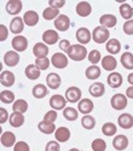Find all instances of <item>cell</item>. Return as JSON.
<instances>
[{
    "label": "cell",
    "instance_id": "obj_1",
    "mask_svg": "<svg viewBox=\"0 0 133 151\" xmlns=\"http://www.w3.org/2000/svg\"><path fill=\"white\" fill-rule=\"evenodd\" d=\"M66 54H68V58L71 59L73 61H82L86 56H88L87 49L85 48V45H81V44L71 45Z\"/></svg>",
    "mask_w": 133,
    "mask_h": 151
},
{
    "label": "cell",
    "instance_id": "obj_2",
    "mask_svg": "<svg viewBox=\"0 0 133 151\" xmlns=\"http://www.w3.org/2000/svg\"><path fill=\"white\" fill-rule=\"evenodd\" d=\"M109 37H110V32L108 28L103 27V26H98L93 29L92 33V38L93 40L96 42L97 44H103V43H107L109 40Z\"/></svg>",
    "mask_w": 133,
    "mask_h": 151
},
{
    "label": "cell",
    "instance_id": "obj_3",
    "mask_svg": "<svg viewBox=\"0 0 133 151\" xmlns=\"http://www.w3.org/2000/svg\"><path fill=\"white\" fill-rule=\"evenodd\" d=\"M110 104L114 110H123L127 107V96L123 95V94L117 93L115 95H112Z\"/></svg>",
    "mask_w": 133,
    "mask_h": 151
},
{
    "label": "cell",
    "instance_id": "obj_4",
    "mask_svg": "<svg viewBox=\"0 0 133 151\" xmlns=\"http://www.w3.org/2000/svg\"><path fill=\"white\" fill-rule=\"evenodd\" d=\"M51 63L53 65V67L63 70L68 66V58L63 52H56L51 58Z\"/></svg>",
    "mask_w": 133,
    "mask_h": 151
},
{
    "label": "cell",
    "instance_id": "obj_5",
    "mask_svg": "<svg viewBox=\"0 0 133 151\" xmlns=\"http://www.w3.org/2000/svg\"><path fill=\"white\" fill-rule=\"evenodd\" d=\"M20 55H18L17 51L15 50H10V51H6L4 55V63L8 67H15L20 63Z\"/></svg>",
    "mask_w": 133,
    "mask_h": 151
},
{
    "label": "cell",
    "instance_id": "obj_6",
    "mask_svg": "<svg viewBox=\"0 0 133 151\" xmlns=\"http://www.w3.org/2000/svg\"><path fill=\"white\" fill-rule=\"evenodd\" d=\"M82 93L78 87H70L65 90V99L69 102H79L81 100Z\"/></svg>",
    "mask_w": 133,
    "mask_h": 151
},
{
    "label": "cell",
    "instance_id": "obj_7",
    "mask_svg": "<svg viewBox=\"0 0 133 151\" xmlns=\"http://www.w3.org/2000/svg\"><path fill=\"white\" fill-rule=\"evenodd\" d=\"M66 105V99L59 94H56L50 99V106L52 107V110L58 111V110H64Z\"/></svg>",
    "mask_w": 133,
    "mask_h": 151
},
{
    "label": "cell",
    "instance_id": "obj_8",
    "mask_svg": "<svg viewBox=\"0 0 133 151\" xmlns=\"http://www.w3.org/2000/svg\"><path fill=\"white\" fill-rule=\"evenodd\" d=\"M11 44H12V48L15 49V51L21 52L28 48V39L23 35H16L12 39Z\"/></svg>",
    "mask_w": 133,
    "mask_h": 151
},
{
    "label": "cell",
    "instance_id": "obj_9",
    "mask_svg": "<svg viewBox=\"0 0 133 151\" xmlns=\"http://www.w3.org/2000/svg\"><path fill=\"white\" fill-rule=\"evenodd\" d=\"M91 38H92V33L86 27H81L76 31V39H78L79 44H81V45L88 44L91 42Z\"/></svg>",
    "mask_w": 133,
    "mask_h": 151
},
{
    "label": "cell",
    "instance_id": "obj_10",
    "mask_svg": "<svg viewBox=\"0 0 133 151\" xmlns=\"http://www.w3.org/2000/svg\"><path fill=\"white\" fill-rule=\"evenodd\" d=\"M69 27H70V20H69L68 16L59 15L54 20V28L56 29H58L61 32H65V31L69 29Z\"/></svg>",
    "mask_w": 133,
    "mask_h": 151
},
{
    "label": "cell",
    "instance_id": "obj_11",
    "mask_svg": "<svg viewBox=\"0 0 133 151\" xmlns=\"http://www.w3.org/2000/svg\"><path fill=\"white\" fill-rule=\"evenodd\" d=\"M22 7L21 0H8L6 3V12L8 15H18L22 11Z\"/></svg>",
    "mask_w": 133,
    "mask_h": 151
},
{
    "label": "cell",
    "instance_id": "obj_12",
    "mask_svg": "<svg viewBox=\"0 0 133 151\" xmlns=\"http://www.w3.org/2000/svg\"><path fill=\"white\" fill-rule=\"evenodd\" d=\"M107 82H108V84L110 86V88L117 89V88H120V87L122 86L123 79H122V76H121L119 72H111V73L108 76Z\"/></svg>",
    "mask_w": 133,
    "mask_h": 151
},
{
    "label": "cell",
    "instance_id": "obj_13",
    "mask_svg": "<svg viewBox=\"0 0 133 151\" xmlns=\"http://www.w3.org/2000/svg\"><path fill=\"white\" fill-rule=\"evenodd\" d=\"M42 40L46 45H53L59 40V35L54 29H47L42 34Z\"/></svg>",
    "mask_w": 133,
    "mask_h": 151
},
{
    "label": "cell",
    "instance_id": "obj_14",
    "mask_svg": "<svg viewBox=\"0 0 133 151\" xmlns=\"http://www.w3.org/2000/svg\"><path fill=\"white\" fill-rule=\"evenodd\" d=\"M88 91L93 98H100L104 95V93H105V87H104V84L100 82H94L93 84L90 86Z\"/></svg>",
    "mask_w": 133,
    "mask_h": 151
},
{
    "label": "cell",
    "instance_id": "obj_15",
    "mask_svg": "<svg viewBox=\"0 0 133 151\" xmlns=\"http://www.w3.org/2000/svg\"><path fill=\"white\" fill-rule=\"evenodd\" d=\"M0 83L3 87L10 88L15 84V74L11 71H3L0 76Z\"/></svg>",
    "mask_w": 133,
    "mask_h": 151
},
{
    "label": "cell",
    "instance_id": "obj_16",
    "mask_svg": "<svg viewBox=\"0 0 133 151\" xmlns=\"http://www.w3.org/2000/svg\"><path fill=\"white\" fill-rule=\"evenodd\" d=\"M112 146L115 150L117 151H122L125 150L127 146H128V138L123 134H120V135H116L112 140Z\"/></svg>",
    "mask_w": 133,
    "mask_h": 151
},
{
    "label": "cell",
    "instance_id": "obj_17",
    "mask_svg": "<svg viewBox=\"0 0 133 151\" xmlns=\"http://www.w3.org/2000/svg\"><path fill=\"white\" fill-rule=\"evenodd\" d=\"M49 46H47L45 43H36L33 48V54L34 56H36L37 59H41V58H47L49 55Z\"/></svg>",
    "mask_w": 133,
    "mask_h": 151
},
{
    "label": "cell",
    "instance_id": "obj_18",
    "mask_svg": "<svg viewBox=\"0 0 133 151\" xmlns=\"http://www.w3.org/2000/svg\"><path fill=\"white\" fill-rule=\"evenodd\" d=\"M54 138L58 143H65L70 139V130L66 127H59L54 132Z\"/></svg>",
    "mask_w": 133,
    "mask_h": 151
},
{
    "label": "cell",
    "instance_id": "obj_19",
    "mask_svg": "<svg viewBox=\"0 0 133 151\" xmlns=\"http://www.w3.org/2000/svg\"><path fill=\"white\" fill-rule=\"evenodd\" d=\"M61 83H62V79L59 77V74L57 73H50L47 74L46 77V84L47 87H49L50 89H58L61 87Z\"/></svg>",
    "mask_w": 133,
    "mask_h": 151
},
{
    "label": "cell",
    "instance_id": "obj_20",
    "mask_svg": "<svg viewBox=\"0 0 133 151\" xmlns=\"http://www.w3.org/2000/svg\"><path fill=\"white\" fill-rule=\"evenodd\" d=\"M117 123L123 129H129L133 127V116L131 113H122L117 118Z\"/></svg>",
    "mask_w": 133,
    "mask_h": 151
},
{
    "label": "cell",
    "instance_id": "obj_21",
    "mask_svg": "<svg viewBox=\"0 0 133 151\" xmlns=\"http://www.w3.org/2000/svg\"><path fill=\"white\" fill-rule=\"evenodd\" d=\"M23 21H24L25 26L34 27L35 24H37V22H39V15H37V12H35L33 10H29L23 15Z\"/></svg>",
    "mask_w": 133,
    "mask_h": 151
},
{
    "label": "cell",
    "instance_id": "obj_22",
    "mask_svg": "<svg viewBox=\"0 0 133 151\" xmlns=\"http://www.w3.org/2000/svg\"><path fill=\"white\" fill-rule=\"evenodd\" d=\"M24 29V21L23 18L16 16L15 18H12V21L10 23V31L13 33V34H20L22 33Z\"/></svg>",
    "mask_w": 133,
    "mask_h": 151
},
{
    "label": "cell",
    "instance_id": "obj_23",
    "mask_svg": "<svg viewBox=\"0 0 133 151\" xmlns=\"http://www.w3.org/2000/svg\"><path fill=\"white\" fill-rule=\"evenodd\" d=\"M99 23L100 26L103 27H105V28H112V27H115L116 23H117V18L111 15V14H105V15H103L100 16L99 18Z\"/></svg>",
    "mask_w": 133,
    "mask_h": 151
},
{
    "label": "cell",
    "instance_id": "obj_24",
    "mask_svg": "<svg viewBox=\"0 0 133 151\" xmlns=\"http://www.w3.org/2000/svg\"><path fill=\"white\" fill-rule=\"evenodd\" d=\"M92 12V6L88 1H80L76 5V14L80 17H87Z\"/></svg>",
    "mask_w": 133,
    "mask_h": 151
},
{
    "label": "cell",
    "instance_id": "obj_25",
    "mask_svg": "<svg viewBox=\"0 0 133 151\" xmlns=\"http://www.w3.org/2000/svg\"><path fill=\"white\" fill-rule=\"evenodd\" d=\"M93 102L92 100L90 99H82L79 101V105H78V111L83 113V115H88V113H91L93 111Z\"/></svg>",
    "mask_w": 133,
    "mask_h": 151
},
{
    "label": "cell",
    "instance_id": "obj_26",
    "mask_svg": "<svg viewBox=\"0 0 133 151\" xmlns=\"http://www.w3.org/2000/svg\"><path fill=\"white\" fill-rule=\"evenodd\" d=\"M102 66L105 71H114L117 66V61L112 55H107L102 60Z\"/></svg>",
    "mask_w": 133,
    "mask_h": 151
},
{
    "label": "cell",
    "instance_id": "obj_27",
    "mask_svg": "<svg viewBox=\"0 0 133 151\" xmlns=\"http://www.w3.org/2000/svg\"><path fill=\"white\" fill-rule=\"evenodd\" d=\"M40 73H41V71L36 67V65H33V63L28 65L27 67H25V70H24L25 77H27L28 79H32V81L39 78V77H40Z\"/></svg>",
    "mask_w": 133,
    "mask_h": 151
},
{
    "label": "cell",
    "instance_id": "obj_28",
    "mask_svg": "<svg viewBox=\"0 0 133 151\" xmlns=\"http://www.w3.org/2000/svg\"><path fill=\"white\" fill-rule=\"evenodd\" d=\"M1 145L5 147H11L15 146L16 144V137L12 132H5V133L1 134Z\"/></svg>",
    "mask_w": 133,
    "mask_h": 151
},
{
    "label": "cell",
    "instance_id": "obj_29",
    "mask_svg": "<svg viewBox=\"0 0 133 151\" xmlns=\"http://www.w3.org/2000/svg\"><path fill=\"white\" fill-rule=\"evenodd\" d=\"M10 124L13 127V128H20L23 126L24 123V116L23 113H20V112H12V115L10 116Z\"/></svg>",
    "mask_w": 133,
    "mask_h": 151
},
{
    "label": "cell",
    "instance_id": "obj_30",
    "mask_svg": "<svg viewBox=\"0 0 133 151\" xmlns=\"http://www.w3.org/2000/svg\"><path fill=\"white\" fill-rule=\"evenodd\" d=\"M105 49L108 50V52L110 54V55H116V54H119L120 52V50H121V44H120V42L117 40V39H109L108 42H107V45H105Z\"/></svg>",
    "mask_w": 133,
    "mask_h": 151
},
{
    "label": "cell",
    "instance_id": "obj_31",
    "mask_svg": "<svg viewBox=\"0 0 133 151\" xmlns=\"http://www.w3.org/2000/svg\"><path fill=\"white\" fill-rule=\"evenodd\" d=\"M33 96L36 98V99H42L47 95V93H49V88L45 87L44 84H36L35 87H33Z\"/></svg>",
    "mask_w": 133,
    "mask_h": 151
},
{
    "label": "cell",
    "instance_id": "obj_32",
    "mask_svg": "<svg viewBox=\"0 0 133 151\" xmlns=\"http://www.w3.org/2000/svg\"><path fill=\"white\" fill-rule=\"evenodd\" d=\"M121 65L126 70H133V54L129 51L123 52L121 56Z\"/></svg>",
    "mask_w": 133,
    "mask_h": 151
},
{
    "label": "cell",
    "instance_id": "obj_33",
    "mask_svg": "<svg viewBox=\"0 0 133 151\" xmlns=\"http://www.w3.org/2000/svg\"><path fill=\"white\" fill-rule=\"evenodd\" d=\"M85 76H86V78L87 79H97L99 78V76H100V68L97 67L96 65H92L90 66V67L86 68V71H85Z\"/></svg>",
    "mask_w": 133,
    "mask_h": 151
},
{
    "label": "cell",
    "instance_id": "obj_34",
    "mask_svg": "<svg viewBox=\"0 0 133 151\" xmlns=\"http://www.w3.org/2000/svg\"><path fill=\"white\" fill-rule=\"evenodd\" d=\"M37 128H39V130L41 132V133H44V134H52L53 132H56L54 123H49V122H45V121L39 122Z\"/></svg>",
    "mask_w": 133,
    "mask_h": 151
},
{
    "label": "cell",
    "instance_id": "obj_35",
    "mask_svg": "<svg viewBox=\"0 0 133 151\" xmlns=\"http://www.w3.org/2000/svg\"><path fill=\"white\" fill-rule=\"evenodd\" d=\"M119 10H120V14H121L122 18H125V20H127V21H129L131 18L133 17V10H132L131 5L127 4V3L121 4V6H120Z\"/></svg>",
    "mask_w": 133,
    "mask_h": 151
},
{
    "label": "cell",
    "instance_id": "obj_36",
    "mask_svg": "<svg viewBox=\"0 0 133 151\" xmlns=\"http://www.w3.org/2000/svg\"><path fill=\"white\" fill-rule=\"evenodd\" d=\"M117 132V127L111 123V122H107V123H104L103 127H102V133L105 135V137H112L115 135Z\"/></svg>",
    "mask_w": 133,
    "mask_h": 151
},
{
    "label": "cell",
    "instance_id": "obj_37",
    "mask_svg": "<svg viewBox=\"0 0 133 151\" xmlns=\"http://www.w3.org/2000/svg\"><path fill=\"white\" fill-rule=\"evenodd\" d=\"M12 110L13 112H20V113H24L27 112L28 110V102L23 99H18L13 102V105H12Z\"/></svg>",
    "mask_w": 133,
    "mask_h": 151
},
{
    "label": "cell",
    "instance_id": "obj_38",
    "mask_svg": "<svg viewBox=\"0 0 133 151\" xmlns=\"http://www.w3.org/2000/svg\"><path fill=\"white\" fill-rule=\"evenodd\" d=\"M42 16L45 20L47 21H51V20H56L57 17L59 16V10H57V9H53V7H46L44 12H42Z\"/></svg>",
    "mask_w": 133,
    "mask_h": 151
},
{
    "label": "cell",
    "instance_id": "obj_39",
    "mask_svg": "<svg viewBox=\"0 0 133 151\" xmlns=\"http://www.w3.org/2000/svg\"><path fill=\"white\" fill-rule=\"evenodd\" d=\"M63 116L66 121H75L79 117V111L75 110L74 107H65L63 110Z\"/></svg>",
    "mask_w": 133,
    "mask_h": 151
},
{
    "label": "cell",
    "instance_id": "obj_40",
    "mask_svg": "<svg viewBox=\"0 0 133 151\" xmlns=\"http://www.w3.org/2000/svg\"><path fill=\"white\" fill-rule=\"evenodd\" d=\"M81 124L85 129H87V130L93 129L94 126H96V119H94V117H92L90 115H86V116H83L81 118Z\"/></svg>",
    "mask_w": 133,
    "mask_h": 151
},
{
    "label": "cell",
    "instance_id": "obj_41",
    "mask_svg": "<svg viewBox=\"0 0 133 151\" xmlns=\"http://www.w3.org/2000/svg\"><path fill=\"white\" fill-rule=\"evenodd\" d=\"M0 100L4 104H12L15 102V94L11 90H3L0 94Z\"/></svg>",
    "mask_w": 133,
    "mask_h": 151
},
{
    "label": "cell",
    "instance_id": "obj_42",
    "mask_svg": "<svg viewBox=\"0 0 133 151\" xmlns=\"http://www.w3.org/2000/svg\"><path fill=\"white\" fill-rule=\"evenodd\" d=\"M92 151H105L107 149V143L103 139H94L91 144Z\"/></svg>",
    "mask_w": 133,
    "mask_h": 151
},
{
    "label": "cell",
    "instance_id": "obj_43",
    "mask_svg": "<svg viewBox=\"0 0 133 151\" xmlns=\"http://www.w3.org/2000/svg\"><path fill=\"white\" fill-rule=\"evenodd\" d=\"M50 59H47V58H41V59H36L35 60V65H36V67L39 68L40 71L42 70H47L50 67Z\"/></svg>",
    "mask_w": 133,
    "mask_h": 151
},
{
    "label": "cell",
    "instance_id": "obj_44",
    "mask_svg": "<svg viewBox=\"0 0 133 151\" xmlns=\"http://www.w3.org/2000/svg\"><path fill=\"white\" fill-rule=\"evenodd\" d=\"M87 58H88V61H90L91 63L96 65V63H98V62L100 61L102 56H100V52H99L98 50H92L91 52H88Z\"/></svg>",
    "mask_w": 133,
    "mask_h": 151
},
{
    "label": "cell",
    "instance_id": "obj_45",
    "mask_svg": "<svg viewBox=\"0 0 133 151\" xmlns=\"http://www.w3.org/2000/svg\"><path fill=\"white\" fill-rule=\"evenodd\" d=\"M57 119V112L54 110H50L49 112H46L45 113V116H44V119L45 122H49V123H54Z\"/></svg>",
    "mask_w": 133,
    "mask_h": 151
},
{
    "label": "cell",
    "instance_id": "obj_46",
    "mask_svg": "<svg viewBox=\"0 0 133 151\" xmlns=\"http://www.w3.org/2000/svg\"><path fill=\"white\" fill-rule=\"evenodd\" d=\"M61 150V146L58 144V141H54V140H51L49 143L46 144L45 146V151H59Z\"/></svg>",
    "mask_w": 133,
    "mask_h": 151
},
{
    "label": "cell",
    "instance_id": "obj_47",
    "mask_svg": "<svg viewBox=\"0 0 133 151\" xmlns=\"http://www.w3.org/2000/svg\"><path fill=\"white\" fill-rule=\"evenodd\" d=\"M13 151H30V147L25 141H17L13 146Z\"/></svg>",
    "mask_w": 133,
    "mask_h": 151
},
{
    "label": "cell",
    "instance_id": "obj_48",
    "mask_svg": "<svg viewBox=\"0 0 133 151\" xmlns=\"http://www.w3.org/2000/svg\"><path fill=\"white\" fill-rule=\"evenodd\" d=\"M122 29H123V33L127 34V35H132L133 34V18L123 23Z\"/></svg>",
    "mask_w": 133,
    "mask_h": 151
},
{
    "label": "cell",
    "instance_id": "obj_49",
    "mask_svg": "<svg viewBox=\"0 0 133 151\" xmlns=\"http://www.w3.org/2000/svg\"><path fill=\"white\" fill-rule=\"evenodd\" d=\"M49 5L50 7L59 10V9H62L65 5V0H49Z\"/></svg>",
    "mask_w": 133,
    "mask_h": 151
},
{
    "label": "cell",
    "instance_id": "obj_50",
    "mask_svg": "<svg viewBox=\"0 0 133 151\" xmlns=\"http://www.w3.org/2000/svg\"><path fill=\"white\" fill-rule=\"evenodd\" d=\"M70 46H71V44H70V42L68 39H62L59 42V49L62 51H64V52H68V50L70 49Z\"/></svg>",
    "mask_w": 133,
    "mask_h": 151
},
{
    "label": "cell",
    "instance_id": "obj_51",
    "mask_svg": "<svg viewBox=\"0 0 133 151\" xmlns=\"http://www.w3.org/2000/svg\"><path fill=\"white\" fill-rule=\"evenodd\" d=\"M7 119H10V116H8L7 111L4 107H1L0 109V123H5Z\"/></svg>",
    "mask_w": 133,
    "mask_h": 151
},
{
    "label": "cell",
    "instance_id": "obj_52",
    "mask_svg": "<svg viewBox=\"0 0 133 151\" xmlns=\"http://www.w3.org/2000/svg\"><path fill=\"white\" fill-rule=\"evenodd\" d=\"M7 35H8V31H7L6 26L0 24V40L4 42L6 38H7Z\"/></svg>",
    "mask_w": 133,
    "mask_h": 151
},
{
    "label": "cell",
    "instance_id": "obj_53",
    "mask_svg": "<svg viewBox=\"0 0 133 151\" xmlns=\"http://www.w3.org/2000/svg\"><path fill=\"white\" fill-rule=\"evenodd\" d=\"M126 96L129 98V99H133V87L131 86L129 88H127L126 90Z\"/></svg>",
    "mask_w": 133,
    "mask_h": 151
},
{
    "label": "cell",
    "instance_id": "obj_54",
    "mask_svg": "<svg viewBox=\"0 0 133 151\" xmlns=\"http://www.w3.org/2000/svg\"><path fill=\"white\" fill-rule=\"evenodd\" d=\"M127 81H128V83L131 84V86L133 87V73H129V74H128V77H127Z\"/></svg>",
    "mask_w": 133,
    "mask_h": 151
},
{
    "label": "cell",
    "instance_id": "obj_55",
    "mask_svg": "<svg viewBox=\"0 0 133 151\" xmlns=\"http://www.w3.org/2000/svg\"><path fill=\"white\" fill-rule=\"evenodd\" d=\"M69 151H80V150H79V149H75V147H73V149H70Z\"/></svg>",
    "mask_w": 133,
    "mask_h": 151
}]
</instances>
